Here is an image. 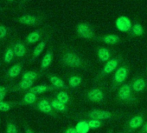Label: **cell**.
Masks as SVG:
<instances>
[{
    "instance_id": "15",
    "label": "cell",
    "mask_w": 147,
    "mask_h": 133,
    "mask_svg": "<svg viewBox=\"0 0 147 133\" xmlns=\"http://www.w3.org/2000/svg\"><path fill=\"white\" fill-rule=\"evenodd\" d=\"M18 22L24 25H35L38 23V18L34 15H23L18 18Z\"/></svg>"
},
{
    "instance_id": "1",
    "label": "cell",
    "mask_w": 147,
    "mask_h": 133,
    "mask_svg": "<svg viewBox=\"0 0 147 133\" xmlns=\"http://www.w3.org/2000/svg\"><path fill=\"white\" fill-rule=\"evenodd\" d=\"M61 61L63 65L68 68H81L84 64L83 58L74 50L65 51L61 56Z\"/></svg>"
},
{
    "instance_id": "34",
    "label": "cell",
    "mask_w": 147,
    "mask_h": 133,
    "mask_svg": "<svg viewBox=\"0 0 147 133\" xmlns=\"http://www.w3.org/2000/svg\"><path fill=\"white\" fill-rule=\"evenodd\" d=\"M7 36V29L4 25H0V39H3Z\"/></svg>"
},
{
    "instance_id": "32",
    "label": "cell",
    "mask_w": 147,
    "mask_h": 133,
    "mask_svg": "<svg viewBox=\"0 0 147 133\" xmlns=\"http://www.w3.org/2000/svg\"><path fill=\"white\" fill-rule=\"evenodd\" d=\"M11 108H12V104L11 103L4 102V101L0 102V111L6 112V111H9Z\"/></svg>"
},
{
    "instance_id": "19",
    "label": "cell",
    "mask_w": 147,
    "mask_h": 133,
    "mask_svg": "<svg viewBox=\"0 0 147 133\" xmlns=\"http://www.w3.org/2000/svg\"><path fill=\"white\" fill-rule=\"evenodd\" d=\"M131 35L135 36V37H141L144 34V29L143 25L138 22H134L132 24V27L130 31Z\"/></svg>"
},
{
    "instance_id": "33",
    "label": "cell",
    "mask_w": 147,
    "mask_h": 133,
    "mask_svg": "<svg viewBox=\"0 0 147 133\" xmlns=\"http://www.w3.org/2000/svg\"><path fill=\"white\" fill-rule=\"evenodd\" d=\"M6 133H18L17 126L13 123H9L6 128Z\"/></svg>"
},
{
    "instance_id": "28",
    "label": "cell",
    "mask_w": 147,
    "mask_h": 133,
    "mask_svg": "<svg viewBox=\"0 0 147 133\" xmlns=\"http://www.w3.org/2000/svg\"><path fill=\"white\" fill-rule=\"evenodd\" d=\"M37 78V73L36 72H32V71H28L25 72L23 76H22V79L23 80H28V81H35Z\"/></svg>"
},
{
    "instance_id": "21",
    "label": "cell",
    "mask_w": 147,
    "mask_h": 133,
    "mask_svg": "<svg viewBox=\"0 0 147 133\" xmlns=\"http://www.w3.org/2000/svg\"><path fill=\"white\" fill-rule=\"evenodd\" d=\"M50 104H51V106L52 108L54 109V110L55 111H58V112H66L67 110V104L58 101L56 98L53 99L50 101Z\"/></svg>"
},
{
    "instance_id": "38",
    "label": "cell",
    "mask_w": 147,
    "mask_h": 133,
    "mask_svg": "<svg viewBox=\"0 0 147 133\" xmlns=\"http://www.w3.org/2000/svg\"><path fill=\"white\" fill-rule=\"evenodd\" d=\"M25 133H34V132H33V131H32V130H30V128L25 127Z\"/></svg>"
},
{
    "instance_id": "39",
    "label": "cell",
    "mask_w": 147,
    "mask_h": 133,
    "mask_svg": "<svg viewBox=\"0 0 147 133\" xmlns=\"http://www.w3.org/2000/svg\"><path fill=\"white\" fill-rule=\"evenodd\" d=\"M6 88L5 86H1L0 85V92H4V91H6Z\"/></svg>"
},
{
    "instance_id": "22",
    "label": "cell",
    "mask_w": 147,
    "mask_h": 133,
    "mask_svg": "<svg viewBox=\"0 0 147 133\" xmlns=\"http://www.w3.org/2000/svg\"><path fill=\"white\" fill-rule=\"evenodd\" d=\"M21 72H22V65L20 63H16L7 71L6 74L9 78H17L21 73Z\"/></svg>"
},
{
    "instance_id": "20",
    "label": "cell",
    "mask_w": 147,
    "mask_h": 133,
    "mask_svg": "<svg viewBox=\"0 0 147 133\" xmlns=\"http://www.w3.org/2000/svg\"><path fill=\"white\" fill-rule=\"evenodd\" d=\"M13 50L15 52V56L18 57H24L25 56V53H26L25 45L21 42H18L14 44Z\"/></svg>"
},
{
    "instance_id": "11",
    "label": "cell",
    "mask_w": 147,
    "mask_h": 133,
    "mask_svg": "<svg viewBox=\"0 0 147 133\" xmlns=\"http://www.w3.org/2000/svg\"><path fill=\"white\" fill-rule=\"evenodd\" d=\"M49 82L50 84L55 86V88L57 89H63V90H67L69 89V86L65 84V82L59 77L55 76V75H50L49 76Z\"/></svg>"
},
{
    "instance_id": "2",
    "label": "cell",
    "mask_w": 147,
    "mask_h": 133,
    "mask_svg": "<svg viewBox=\"0 0 147 133\" xmlns=\"http://www.w3.org/2000/svg\"><path fill=\"white\" fill-rule=\"evenodd\" d=\"M76 34L83 39H93L95 37L94 27L88 23H79L76 26Z\"/></svg>"
},
{
    "instance_id": "10",
    "label": "cell",
    "mask_w": 147,
    "mask_h": 133,
    "mask_svg": "<svg viewBox=\"0 0 147 133\" xmlns=\"http://www.w3.org/2000/svg\"><path fill=\"white\" fill-rule=\"evenodd\" d=\"M144 124V118L142 115H136L130 118L128 121V127L131 130H137Z\"/></svg>"
},
{
    "instance_id": "9",
    "label": "cell",
    "mask_w": 147,
    "mask_h": 133,
    "mask_svg": "<svg viewBox=\"0 0 147 133\" xmlns=\"http://www.w3.org/2000/svg\"><path fill=\"white\" fill-rule=\"evenodd\" d=\"M35 108L42 112V113H45V114H49V115H53L54 114V109L52 108L51 106V104L49 100L47 99H41L40 101H38L36 104V106Z\"/></svg>"
},
{
    "instance_id": "4",
    "label": "cell",
    "mask_w": 147,
    "mask_h": 133,
    "mask_svg": "<svg viewBox=\"0 0 147 133\" xmlns=\"http://www.w3.org/2000/svg\"><path fill=\"white\" fill-rule=\"evenodd\" d=\"M121 58L119 57H112L110 58L107 62L105 63L103 68L100 72V77H105V76H108L110 75L112 72H113L114 71L117 70L118 66L120 63Z\"/></svg>"
},
{
    "instance_id": "26",
    "label": "cell",
    "mask_w": 147,
    "mask_h": 133,
    "mask_svg": "<svg viewBox=\"0 0 147 133\" xmlns=\"http://www.w3.org/2000/svg\"><path fill=\"white\" fill-rule=\"evenodd\" d=\"M41 38V33L40 31H35L30 32L27 38H26V41L28 44H35L36 42H38Z\"/></svg>"
},
{
    "instance_id": "16",
    "label": "cell",
    "mask_w": 147,
    "mask_h": 133,
    "mask_svg": "<svg viewBox=\"0 0 147 133\" xmlns=\"http://www.w3.org/2000/svg\"><path fill=\"white\" fill-rule=\"evenodd\" d=\"M52 61H53V51L51 50H47V52L45 53V55L43 56V57L42 59L41 70L42 71L47 70L50 66V64L52 63Z\"/></svg>"
},
{
    "instance_id": "17",
    "label": "cell",
    "mask_w": 147,
    "mask_h": 133,
    "mask_svg": "<svg viewBox=\"0 0 147 133\" xmlns=\"http://www.w3.org/2000/svg\"><path fill=\"white\" fill-rule=\"evenodd\" d=\"M97 57L100 62L106 63L111 58V51L106 47H100L97 50Z\"/></svg>"
},
{
    "instance_id": "40",
    "label": "cell",
    "mask_w": 147,
    "mask_h": 133,
    "mask_svg": "<svg viewBox=\"0 0 147 133\" xmlns=\"http://www.w3.org/2000/svg\"><path fill=\"white\" fill-rule=\"evenodd\" d=\"M8 2H13V1H15V0H7Z\"/></svg>"
},
{
    "instance_id": "36",
    "label": "cell",
    "mask_w": 147,
    "mask_h": 133,
    "mask_svg": "<svg viewBox=\"0 0 147 133\" xmlns=\"http://www.w3.org/2000/svg\"><path fill=\"white\" fill-rule=\"evenodd\" d=\"M6 96V91H4V92H0V102H2L5 98Z\"/></svg>"
},
{
    "instance_id": "37",
    "label": "cell",
    "mask_w": 147,
    "mask_h": 133,
    "mask_svg": "<svg viewBox=\"0 0 147 133\" xmlns=\"http://www.w3.org/2000/svg\"><path fill=\"white\" fill-rule=\"evenodd\" d=\"M141 133H147V123H144V124L142 126Z\"/></svg>"
},
{
    "instance_id": "3",
    "label": "cell",
    "mask_w": 147,
    "mask_h": 133,
    "mask_svg": "<svg viewBox=\"0 0 147 133\" xmlns=\"http://www.w3.org/2000/svg\"><path fill=\"white\" fill-rule=\"evenodd\" d=\"M132 91L133 90L131 87V84H124L119 88L117 96L119 99H120L121 101L131 102L135 99V98L133 97Z\"/></svg>"
},
{
    "instance_id": "13",
    "label": "cell",
    "mask_w": 147,
    "mask_h": 133,
    "mask_svg": "<svg viewBox=\"0 0 147 133\" xmlns=\"http://www.w3.org/2000/svg\"><path fill=\"white\" fill-rule=\"evenodd\" d=\"M147 86L146 81L143 78H137L131 83V87L135 92H142L145 90Z\"/></svg>"
},
{
    "instance_id": "31",
    "label": "cell",
    "mask_w": 147,
    "mask_h": 133,
    "mask_svg": "<svg viewBox=\"0 0 147 133\" xmlns=\"http://www.w3.org/2000/svg\"><path fill=\"white\" fill-rule=\"evenodd\" d=\"M88 124L90 127V130H95L98 129L101 126L102 124V121L100 120H96V119H89L88 121Z\"/></svg>"
},
{
    "instance_id": "18",
    "label": "cell",
    "mask_w": 147,
    "mask_h": 133,
    "mask_svg": "<svg viewBox=\"0 0 147 133\" xmlns=\"http://www.w3.org/2000/svg\"><path fill=\"white\" fill-rule=\"evenodd\" d=\"M83 81V78L80 76H77V75H73V76H70L68 78H67V85L69 86V88H77L78 86H80L82 85Z\"/></svg>"
},
{
    "instance_id": "29",
    "label": "cell",
    "mask_w": 147,
    "mask_h": 133,
    "mask_svg": "<svg viewBox=\"0 0 147 133\" xmlns=\"http://www.w3.org/2000/svg\"><path fill=\"white\" fill-rule=\"evenodd\" d=\"M14 57H15V52H14L13 49L8 48L6 50L5 53V56H4V61H5V63H11V61L13 60Z\"/></svg>"
},
{
    "instance_id": "35",
    "label": "cell",
    "mask_w": 147,
    "mask_h": 133,
    "mask_svg": "<svg viewBox=\"0 0 147 133\" xmlns=\"http://www.w3.org/2000/svg\"><path fill=\"white\" fill-rule=\"evenodd\" d=\"M63 133H78L76 127H68Z\"/></svg>"
},
{
    "instance_id": "7",
    "label": "cell",
    "mask_w": 147,
    "mask_h": 133,
    "mask_svg": "<svg viewBox=\"0 0 147 133\" xmlns=\"http://www.w3.org/2000/svg\"><path fill=\"white\" fill-rule=\"evenodd\" d=\"M115 26L120 32H130L132 27V23L128 17L119 16L115 21Z\"/></svg>"
},
{
    "instance_id": "14",
    "label": "cell",
    "mask_w": 147,
    "mask_h": 133,
    "mask_svg": "<svg viewBox=\"0 0 147 133\" xmlns=\"http://www.w3.org/2000/svg\"><path fill=\"white\" fill-rule=\"evenodd\" d=\"M57 88H55V86L51 85H36L31 87L29 91L33 92L35 94H42L44 92H48V91H51L54 90H56Z\"/></svg>"
},
{
    "instance_id": "41",
    "label": "cell",
    "mask_w": 147,
    "mask_h": 133,
    "mask_svg": "<svg viewBox=\"0 0 147 133\" xmlns=\"http://www.w3.org/2000/svg\"><path fill=\"white\" fill-rule=\"evenodd\" d=\"M146 72H147V65H146Z\"/></svg>"
},
{
    "instance_id": "25",
    "label": "cell",
    "mask_w": 147,
    "mask_h": 133,
    "mask_svg": "<svg viewBox=\"0 0 147 133\" xmlns=\"http://www.w3.org/2000/svg\"><path fill=\"white\" fill-rule=\"evenodd\" d=\"M45 46H46V42H45V41L42 40V41H41V42L38 43V44L35 47V49H34V50H33V54H32L33 59L37 58V57L42 53V51H43L44 49H45Z\"/></svg>"
},
{
    "instance_id": "23",
    "label": "cell",
    "mask_w": 147,
    "mask_h": 133,
    "mask_svg": "<svg viewBox=\"0 0 147 133\" xmlns=\"http://www.w3.org/2000/svg\"><path fill=\"white\" fill-rule=\"evenodd\" d=\"M36 101V94L30 92V91H28L27 93H25L23 100L21 101L22 102L21 104L30 105V104H33Z\"/></svg>"
},
{
    "instance_id": "6",
    "label": "cell",
    "mask_w": 147,
    "mask_h": 133,
    "mask_svg": "<svg viewBox=\"0 0 147 133\" xmlns=\"http://www.w3.org/2000/svg\"><path fill=\"white\" fill-rule=\"evenodd\" d=\"M87 117L89 119H96L100 121L103 120H108L113 117L112 112L105 110H98V109H93L89 110L87 114Z\"/></svg>"
},
{
    "instance_id": "30",
    "label": "cell",
    "mask_w": 147,
    "mask_h": 133,
    "mask_svg": "<svg viewBox=\"0 0 147 133\" xmlns=\"http://www.w3.org/2000/svg\"><path fill=\"white\" fill-rule=\"evenodd\" d=\"M34 85V81H28V80H23L18 85V89L19 90H30Z\"/></svg>"
},
{
    "instance_id": "24",
    "label": "cell",
    "mask_w": 147,
    "mask_h": 133,
    "mask_svg": "<svg viewBox=\"0 0 147 133\" xmlns=\"http://www.w3.org/2000/svg\"><path fill=\"white\" fill-rule=\"evenodd\" d=\"M78 133H88L90 130V127L88 121L82 120L77 123V124L75 126Z\"/></svg>"
},
{
    "instance_id": "5",
    "label": "cell",
    "mask_w": 147,
    "mask_h": 133,
    "mask_svg": "<svg viewBox=\"0 0 147 133\" xmlns=\"http://www.w3.org/2000/svg\"><path fill=\"white\" fill-rule=\"evenodd\" d=\"M129 74V70L126 66H119L114 72L113 75V85L119 86L124 85L125 81L126 80Z\"/></svg>"
},
{
    "instance_id": "27",
    "label": "cell",
    "mask_w": 147,
    "mask_h": 133,
    "mask_svg": "<svg viewBox=\"0 0 147 133\" xmlns=\"http://www.w3.org/2000/svg\"><path fill=\"white\" fill-rule=\"evenodd\" d=\"M55 98L58 101H60V102H61V103H63L65 104H67L69 103V100H70L68 93L67 91H61L58 92L56 94V98Z\"/></svg>"
},
{
    "instance_id": "8",
    "label": "cell",
    "mask_w": 147,
    "mask_h": 133,
    "mask_svg": "<svg viewBox=\"0 0 147 133\" xmlns=\"http://www.w3.org/2000/svg\"><path fill=\"white\" fill-rule=\"evenodd\" d=\"M87 98L90 102L93 103H101L105 99L104 91L98 87H94L90 89L87 93Z\"/></svg>"
},
{
    "instance_id": "12",
    "label": "cell",
    "mask_w": 147,
    "mask_h": 133,
    "mask_svg": "<svg viewBox=\"0 0 147 133\" xmlns=\"http://www.w3.org/2000/svg\"><path fill=\"white\" fill-rule=\"evenodd\" d=\"M100 40L108 45H115L118 44L120 42V38L117 34H107L105 36H102Z\"/></svg>"
}]
</instances>
